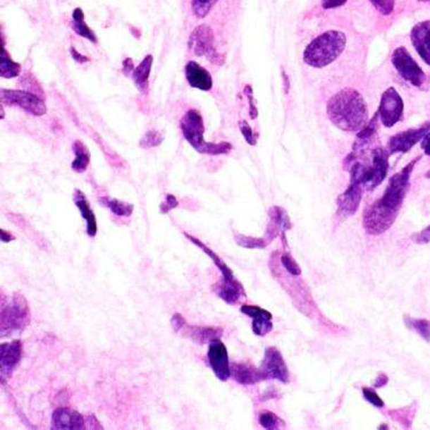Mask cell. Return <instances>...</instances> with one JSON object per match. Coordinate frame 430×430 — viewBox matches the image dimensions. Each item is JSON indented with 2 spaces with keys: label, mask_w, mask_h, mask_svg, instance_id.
<instances>
[{
  "label": "cell",
  "mask_w": 430,
  "mask_h": 430,
  "mask_svg": "<svg viewBox=\"0 0 430 430\" xmlns=\"http://www.w3.org/2000/svg\"><path fill=\"white\" fill-rule=\"evenodd\" d=\"M426 177H427V178L430 179V170H429V171L427 172V173H426Z\"/></svg>",
  "instance_id": "f5cc1de1"
},
{
  "label": "cell",
  "mask_w": 430,
  "mask_h": 430,
  "mask_svg": "<svg viewBox=\"0 0 430 430\" xmlns=\"http://www.w3.org/2000/svg\"><path fill=\"white\" fill-rule=\"evenodd\" d=\"M188 49L197 56H204L215 65H223L224 56L217 52L215 34L209 25H201L192 31L188 39Z\"/></svg>",
  "instance_id": "8992f818"
},
{
  "label": "cell",
  "mask_w": 430,
  "mask_h": 430,
  "mask_svg": "<svg viewBox=\"0 0 430 430\" xmlns=\"http://www.w3.org/2000/svg\"><path fill=\"white\" fill-rule=\"evenodd\" d=\"M412 240L414 242L419 243V245H426V243L430 242V225L428 228L419 232V233L414 234L412 237Z\"/></svg>",
  "instance_id": "7bdbcfd3"
},
{
  "label": "cell",
  "mask_w": 430,
  "mask_h": 430,
  "mask_svg": "<svg viewBox=\"0 0 430 430\" xmlns=\"http://www.w3.org/2000/svg\"><path fill=\"white\" fill-rule=\"evenodd\" d=\"M122 70H123V74L125 75V76L133 75V70H135V65H133V59H124L123 63H122Z\"/></svg>",
  "instance_id": "bcb514c9"
},
{
  "label": "cell",
  "mask_w": 430,
  "mask_h": 430,
  "mask_svg": "<svg viewBox=\"0 0 430 430\" xmlns=\"http://www.w3.org/2000/svg\"><path fill=\"white\" fill-rule=\"evenodd\" d=\"M180 129L184 138L197 153L206 154V155H224L232 151V145L230 142H223L216 144L204 140L203 117L195 109H190L183 116L180 121Z\"/></svg>",
  "instance_id": "277c9868"
},
{
  "label": "cell",
  "mask_w": 430,
  "mask_h": 430,
  "mask_svg": "<svg viewBox=\"0 0 430 430\" xmlns=\"http://www.w3.org/2000/svg\"><path fill=\"white\" fill-rule=\"evenodd\" d=\"M154 58L152 54L145 56L142 61L139 63L138 67L135 68L133 77V83L137 86V89L142 93L147 92L148 80L151 76L152 66H153Z\"/></svg>",
  "instance_id": "603a6c76"
},
{
  "label": "cell",
  "mask_w": 430,
  "mask_h": 430,
  "mask_svg": "<svg viewBox=\"0 0 430 430\" xmlns=\"http://www.w3.org/2000/svg\"><path fill=\"white\" fill-rule=\"evenodd\" d=\"M241 312L246 316L252 317V321H264V320H272V314L268 310L256 305H243L241 307Z\"/></svg>",
  "instance_id": "1f68e13d"
},
{
  "label": "cell",
  "mask_w": 430,
  "mask_h": 430,
  "mask_svg": "<svg viewBox=\"0 0 430 430\" xmlns=\"http://www.w3.org/2000/svg\"><path fill=\"white\" fill-rule=\"evenodd\" d=\"M404 113V102L400 93L395 87H389L384 91L380 102L378 114L381 123L386 128H393L402 120Z\"/></svg>",
  "instance_id": "9c48e42d"
},
{
  "label": "cell",
  "mask_w": 430,
  "mask_h": 430,
  "mask_svg": "<svg viewBox=\"0 0 430 430\" xmlns=\"http://www.w3.org/2000/svg\"><path fill=\"white\" fill-rule=\"evenodd\" d=\"M269 216H270V221L276 223L281 228V232H286L289 228H292V221H290L286 210L283 209V208L272 207L269 210Z\"/></svg>",
  "instance_id": "f546056e"
},
{
  "label": "cell",
  "mask_w": 430,
  "mask_h": 430,
  "mask_svg": "<svg viewBox=\"0 0 430 430\" xmlns=\"http://www.w3.org/2000/svg\"><path fill=\"white\" fill-rule=\"evenodd\" d=\"M219 0H192V10L199 19H204Z\"/></svg>",
  "instance_id": "d6a6232c"
},
{
  "label": "cell",
  "mask_w": 430,
  "mask_h": 430,
  "mask_svg": "<svg viewBox=\"0 0 430 430\" xmlns=\"http://www.w3.org/2000/svg\"><path fill=\"white\" fill-rule=\"evenodd\" d=\"M71 27L80 37L90 40L91 43L98 44V37L94 34V31L86 25L83 10L80 7L75 8L74 12H73V25H71Z\"/></svg>",
  "instance_id": "484cf974"
},
{
  "label": "cell",
  "mask_w": 430,
  "mask_h": 430,
  "mask_svg": "<svg viewBox=\"0 0 430 430\" xmlns=\"http://www.w3.org/2000/svg\"><path fill=\"white\" fill-rule=\"evenodd\" d=\"M259 373H261L263 381L264 380H279L283 383L289 382L288 367L283 360V355L277 348H266L264 360L259 367Z\"/></svg>",
  "instance_id": "30bf717a"
},
{
  "label": "cell",
  "mask_w": 430,
  "mask_h": 430,
  "mask_svg": "<svg viewBox=\"0 0 430 430\" xmlns=\"http://www.w3.org/2000/svg\"><path fill=\"white\" fill-rule=\"evenodd\" d=\"M391 62L403 80L415 87H421L426 82V74L405 47H397L391 56Z\"/></svg>",
  "instance_id": "52a82bcc"
},
{
  "label": "cell",
  "mask_w": 430,
  "mask_h": 430,
  "mask_svg": "<svg viewBox=\"0 0 430 430\" xmlns=\"http://www.w3.org/2000/svg\"><path fill=\"white\" fill-rule=\"evenodd\" d=\"M85 428V419L75 410L60 407L53 412L52 429L80 430Z\"/></svg>",
  "instance_id": "2e32d148"
},
{
  "label": "cell",
  "mask_w": 430,
  "mask_h": 430,
  "mask_svg": "<svg viewBox=\"0 0 430 430\" xmlns=\"http://www.w3.org/2000/svg\"><path fill=\"white\" fill-rule=\"evenodd\" d=\"M369 1L383 16H391L395 8V0H369Z\"/></svg>",
  "instance_id": "74e56055"
},
{
  "label": "cell",
  "mask_w": 430,
  "mask_h": 430,
  "mask_svg": "<svg viewBox=\"0 0 430 430\" xmlns=\"http://www.w3.org/2000/svg\"><path fill=\"white\" fill-rule=\"evenodd\" d=\"M171 326L176 333H179L186 326V320L180 314H175L171 318Z\"/></svg>",
  "instance_id": "ee69618b"
},
{
  "label": "cell",
  "mask_w": 430,
  "mask_h": 430,
  "mask_svg": "<svg viewBox=\"0 0 430 430\" xmlns=\"http://www.w3.org/2000/svg\"><path fill=\"white\" fill-rule=\"evenodd\" d=\"M30 321V307L25 296L16 293L12 297L1 305L0 331L1 336H10L13 333L22 332Z\"/></svg>",
  "instance_id": "5b68a950"
},
{
  "label": "cell",
  "mask_w": 430,
  "mask_h": 430,
  "mask_svg": "<svg viewBox=\"0 0 430 430\" xmlns=\"http://www.w3.org/2000/svg\"><path fill=\"white\" fill-rule=\"evenodd\" d=\"M179 206L178 200L175 195L172 194H168L166 197V200L161 203L160 212L161 214H168L171 210L176 209Z\"/></svg>",
  "instance_id": "b9f144b4"
},
{
  "label": "cell",
  "mask_w": 430,
  "mask_h": 430,
  "mask_svg": "<svg viewBox=\"0 0 430 430\" xmlns=\"http://www.w3.org/2000/svg\"><path fill=\"white\" fill-rule=\"evenodd\" d=\"M0 100L7 106H18L34 116L47 114V108L43 99L29 91L1 89Z\"/></svg>",
  "instance_id": "ba28073f"
},
{
  "label": "cell",
  "mask_w": 430,
  "mask_h": 430,
  "mask_svg": "<svg viewBox=\"0 0 430 430\" xmlns=\"http://www.w3.org/2000/svg\"><path fill=\"white\" fill-rule=\"evenodd\" d=\"M429 131L430 122H427L420 128L405 130V131L393 135L388 142V153H407L412 147H414L415 145L421 142Z\"/></svg>",
  "instance_id": "8fae6325"
},
{
  "label": "cell",
  "mask_w": 430,
  "mask_h": 430,
  "mask_svg": "<svg viewBox=\"0 0 430 430\" xmlns=\"http://www.w3.org/2000/svg\"><path fill=\"white\" fill-rule=\"evenodd\" d=\"M164 140V135L157 130H149L147 133L142 135V138L140 139V147L142 148H152L157 147L162 144Z\"/></svg>",
  "instance_id": "836d02e7"
},
{
  "label": "cell",
  "mask_w": 430,
  "mask_h": 430,
  "mask_svg": "<svg viewBox=\"0 0 430 430\" xmlns=\"http://www.w3.org/2000/svg\"><path fill=\"white\" fill-rule=\"evenodd\" d=\"M347 37L341 31L329 30L314 38L303 53V61L312 68H325L341 56Z\"/></svg>",
  "instance_id": "3957f363"
},
{
  "label": "cell",
  "mask_w": 430,
  "mask_h": 430,
  "mask_svg": "<svg viewBox=\"0 0 430 430\" xmlns=\"http://www.w3.org/2000/svg\"><path fill=\"white\" fill-rule=\"evenodd\" d=\"M234 240L239 246L248 249H263L269 246V243H270V241L265 238L248 237L243 234H235Z\"/></svg>",
  "instance_id": "4dcf8cb0"
},
{
  "label": "cell",
  "mask_w": 430,
  "mask_h": 430,
  "mask_svg": "<svg viewBox=\"0 0 430 430\" xmlns=\"http://www.w3.org/2000/svg\"><path fill=\"white\" fill-rule=\"evenodd\" d=\"M421 147L424 149V154L430 156V131L426 135L422 140H421Z\"/></svg>",
  "instance_id": "c3c4849f"
},
{
  "label": "cell",
  "mask_w": 430,
  "mask_h": 430,
  "mask_svg": "<svg viewBox=\"0 0 430 430\" xmlns=\"http://www.w3.org/2000/svg\"><path fill=\"white\" fill-rule=\"evenodd\" d=\"M281 263H283V268L286 269L292 276H301V266L288 252H285L281 255Z\"/></svg>",
  "instance_id": "d590c367"
},
{
  "label": "cell",
  "mask_w": 430,
  "mask_h": 430,
  "mask_svg": "<svg viewBox=\"0 0 430 430\" xmlns=\"http://www.w3.org/2000/svg\"><path fill=\"white\" fill-rule=\"evenodd\" d=\"M243 92H245V96L247 97V100H248L249 116H250L252 120H256L258 116V109L257 107H256L255 98H254V91H252V85L245 86Z\"/></svg>",
  "instance_id": "f35d334b"
},
{
  "label": "cell",
  "mask_w": 430,
  "mask_h": 430,
  "mask_svg": "<svg viewBox=\"0 0 430 430\" xmlns=\"http://www.w3.org/2000/svg\"><path fill=\"white\" fill-rule=\"evenodd\" d=\"M363 395L364 398L367 402L371 403L375 407H382L384 405V402L381 400V397L379 396L378 393L374 389H372V388L364 387Z\"/></svg>",
  "instance_id": "60d3db41"
},
{
  "label": "cell",
  "mask_w": 430,
  "mask_h": 430,
  "mask_svg": "<svg viewBox=\"0 0 430 430\" xmlns=\"http://www.w3.org/2000/svg\"><path fill=\"white\" fill-rule=\"evenodd\" d=\"M347 1L348 0H323L321 5L325 10H332V8H336V7L343 6Z\"/></svg>",
  "instance_id": "f6af8a7d"
},
{
  "label": "cell",
  "mask_w": 430,
  "mask_h": 430,
  "mask_svg": "<svg viewBox=\"0 0 430 430\" xmlns=\"http://www.w3.org/2000/svg\"><path fill=\"white\" fill-rule=\"evenodd\" d=\"M182 331L185 338H191L192 341L199 344H210L216 340H221V335H223V329L219 327L190 326L188 324Z\"/></svg>",
  "instance_id": "d6986e66"
},
{
  "label": "cell",
  "mask_w": 430,
  "mask_h": 430,
  "mask_svg": "<svg viewBox=\"0 0 430 430\" xmlns=\"http://www.w3.org/2000/svg\"><path fill=\"white\" fill-rule=\"evenodd\" d=\"M208 360L217 379L221 381H228L231 378L230 360L226 345L221 340H216L209 344Z\"/></svg>",
  "instance_id": "4fadbf2b"
},
{
  "label": "cell",
  "mask_w": 430,
  "mask_h": 430,
  "mask_svg": "<svg viewBox=\"0 0 430 430\" xmlns=\"http://www.w3.org/2000/svg\"><path fill=\"white\" fill-rule=\"evenodd\" d=\"M388 381H389V379H388L387 375L380 374L378 378H376V381L374 382L373 386H374L375 388H381L383 387V386H386V384L388 383Z\"/></svg>",
  "instance_id": "681fc988"
},
{
  "label": "cell",
  "mask_w": 430,
  "mask_h": 430,
  "mask_svg": "<svg viewBox=\"0 0 430 430\" xmlns=\"http://www.w3.org/2000/svg\"><path fill=\"white\" fill-rule=\"evenodd\" d=\"M100 202L104 206L107 207L108 209L111 210L113 214L117 216H122V217H130L133 215L135 207L131 203L123 202V201L117 200V199H113V197H102Z\"/></svg>",
  "instance_id": "83f0119b"
},
{
  "label": "cell",
  "mask_w": 430,
  "mask_h": 430,
  "mask_svg": "<svg viewBox=\"0 0 430 430\" xmlns=\"http://www.w3.org/2000/svg\"><path fill=\"white\" fill-rule=\"evenodd\" d=\"M21 74V65L13 61L10 54L5 49V43L1 38V49H0V76L3 78H16Z\"/></svg>",
  "instance_id": "d4e9b609"
},
{
  "label": "cell",
  "mask_w": 430,
  "mask_h": 430,
  "mask_svg": "<svg viewBox=\"0 0 430 430\" xmlns=\"http://www.w3.org/2000/svg\"><path fill=\"white\" fill-rule=\"evenodd\" d=\"M73 151L75 153V160L71 163V169L77 173H82L86 171L91 162V155H90L89 148L86 147L85 144L80 140L73 144Z\"/></svg>",
  "instance_id": "4316f807"
},
{
  "label": "cell",
  "mask_w": 430,
  "mask_h": 430,
  "mask_svg": "<svg viewBox=\"0 0 430 430\" xmlns=\"http://www.w3.org/2000/svg\"><path fill=\"white\" fill-rule=\"evenodd\" d=\"M70 54L73 59H74V61H76L77 63H86V62L90 61V59L87 56L80 54L75 47H70Z\"/></svg>",
  "instance_id": "7dc6e473"
},
{
  "label": "cell",
  "mask_w": 430,
  "mask_h": 430,
  "mask_svg": "<svg viewBox=\"0 0 430 430\" xmlns=\"http://www.w3.org/2000/svg\"><path fill=\"white\" fill-rule=\"evenodd\" d=\"M258 421L265 429H278L280 427L279 418L270 411H262L258 415Z\"/></svg>",
  "instance_id": "e575fe53"
},
{
  "label": "cell",
  "mask_w": 430,
  "mask_h": 430,
  "mask_svg": "<svg viewBox=\"0 0 430 430\" xmlns=\"http://www.w3.org/2000/svg\"><path fill=\"white\" fill-rule=\"evenodd\" d=\"M22 343L19 340L4 342L0 345V374L3 382L12 376L21 362Z\"/></svg>",
  "instance_id": "5bb4252c"
},
{
  "label": "cell",
  "mask_w": 430,
  "mask_h": 430,
  "mask_svg": "<svg viewBox=\"0 0 430 430\" xmlns=\"http://www.w3.org/2000/svg\"><path fill=\"white\" fill-rule=\"evenodd\" d=\"M252 332L254 334L258 335V336H265L274 328V324L272 320L269 321H252Z\"/></svg>",
  "instance_id": "ab89813d"
},
{
  "label": "cell",
  "mask_w": 430,
  "mask_h": 430,
  "mask_svg": "<svg viewBox=\"0 0 430 430\" xmlns=\"http://www.w3.org/2000/svg\"><path fill=\"white\" fill-rule=\"evenodd\" d=\"M419 1H422V3H427V1H430V0H419Z\"/></svg>",
  "instance_id": "db71d44e"
},
{
  "label": "cell",
  "mask_w": 430,
  "mask_h": 430,
  "mask_svg": "<svg viewBox=\"0 0 430 430\" xmlns=\"http://www.w3.org/2000/svg\"><path fill=\"white\" fill-rule=\"evenodd\" d=\"M239 128L247 144L255 146L257 144V135L252 131V126L247 123V121H240Z\"/></svg>",
  "instance_id": "8d00e7d4"
},
{
  "label": "cell",
  "mask_w": 430,
  "mask_h": 430,
  "mask_svg": "<svg viewBox=\"0 0 430 430\" xmlns=\"http://www.w3.org/2000/svg\"><path fill=\"white\" fill-rule=\"evenodd\" d=\"M214 289L223 301L231 305H235L240 301V298L246 296L245 288L235 278L231 280L223 278L221 283H217Z\"/></svg>",
  "instance_id": "ffe728a7"
},
{
  "label": "cell",
  "mask_w": 430,
  "mask_h": 430,
  "mask_svg": "<svg viewBox=\"0 0 430 430\" xmlns=\"http://www.w3.org/2000/svg\"><path fill=\"white\" fill-rule=\"evenodd\" d=\"M404 323L410 329L418 333L424 341L430 342V320L417 319L410 316H404Z\"/></svg>",
  "instance_id": "f1b7e54d"
},
{
  "label": "cell",
  "mask_w": 430,
  "mask_h": 430,
  "mask_svg": "<svg viewBox=\"0 0 430 430\" xmlns=\"http://www.w3.org/2000/svg\"><path fill=\"white\" fill-rule=\"evenodd\" d=\"M74 202L80 210V215L86 221V233L91 238H94L98 233V224H97L96 215L91 209L89 201L86 199L85 194L80 190H75Z\"/></svg>",
  "instance_id": "44dd1931"
},
{
  "label": "cell",
  "mask_w": 430,
  "mask_h": 430,
  "mask_svg": "<svg viewBox=\"0 0 430 430\" xmlns=\"http://www.w3.org/2000/svg\"><path fill=\"white\" fill-rule=\"evenodd\" d=\"M0 234H1V241H3V242H11V241H14V240H16V237H14L12 233L7 232V231L4 230V228H1V231H0Z\"/></svg>",
  "instance_id": "f907efd6"
},
{
  "label": "cell",
  "mask_w": 430,
  "mask_h": 430,
  "mask_svg": "<svg viewBox=\"0 0 430 430\" xmlns=\"http://www.w3.org/2000/svg\"><path fill=\"white\" fill-rule=\"evenodd\" d=\"M412 45L430 67V20L419 22L411 30Z\"/></svg>",
  "instance_id": "e0dca14e"
},
{
  "label": "cell",
  "mask_w": 430,
  "mask_h": 430,
  "mask_svg": "<svg viewBox=\"0 0 430 430\" xmlns=\"http://www.w3.org/2000/svg\"><path fill=\"white\" fill-rule=\"evenodd\" d=\"M185 76H186L188 84L193 89L208 92L214 86V80H212L209 71L199 65L197 62H188V65L185 67Z\"/></svg>",
  "instance_id": "ac0fdd59"
},
{
  "label": "cell",
  "mask_w": 430,
  "mask_h": 430,
  "mask_svg": "<svg viewBox=\"0 0 430 430\" xmlns=\"http://www.w3.org/2000/svg\"><path fill=\"white\" fill-rule=\"evenodd\" d=\"M231 376L243 386H252L263 381L259 369H255L249 364L233 363L231 365Z\"/></svg>",
  "instance_id": "7402d4cb"
},
{
  "label": "cell",
  "mask_w": 430,
  "mask_h": 430,
  "mask_svg": "<svg viewBox=\"0 0 430 430\" xmlns=\"http://www.w3.org/2000/svg\"><path fill=\"white\" fill-rule=\"evenodd\" d=\"M283 82H285V91H286V93H288L289 80H288V76H287V74H285V71H283Z\"/></svg>",
  "instance_id": "816d5d0a"
},
{
  "label": "cell",
  "mask_w": 430,
  "mask_h": 430,
  "mask_svg": "<svg viewBox=\"0 0 430 430\" xmlns=\"http://www.w3.org/2000/svg\"><path fill=\"white\" fill-rule=\"evenodd\" d=\"M364 190V185L360 180L350 179L349 188L338 197V215L343 217L354 216L360 208Z\"/></svg>",
  "instance_id": "9a60e30c"
},
{
  "label": "cell",
  "mask_w": 430,
  "mask_h": 430,
  "mask_svg": "<svg viewBox=\"0 0 430 430\" xmlns=\"http://www.w3.org/2000/svg\"><path fill=\"white\" fill-rule=\"evenodd\" d=\"M389 153L387 149L378 148L373 152L372 166L366 169L365 178H364V188L367 191H373L374 188L381 185L389 170Z\"/></svg>",
  "instance_id": "7c38bea8"
},
{
  "label": "cell",
  "mask_w": 430,
  "mask_h": 430,
  "mask_svg": "<svg viewBox=\"0 0 430 430\" xmlns=\"http://www.w3.org/2000/svg\"><path fill=\"white\" fill-rule=\"evenodd\" d=\"M420 159L417 157L393 175L381 199L364 212L363 225L367 233L379 235L389 230L395 223L409 190L412 172Z\"/></svg>",
  "instance_id": "6da1fadb"
},
{
  "label": "cell",
  "mask_w": 430,
  "mask_h": 430,
  "mask_svg": "<svg viewBox=\"0 0 430 430\" xmlns=\"http://www.w3.org/2000/svg\"><path fill=\"white\" fill-rule=\"evenodd\" d=\"M327 116L336 128L345 133H357L369 122L365 99L355 89H343L327 102Z\"/></svg>",
  "instance_id": "7a4b0ae2"
},
{
  "label": "cell",
  "mask_w": 430,
  "mask_h": 430,
  "mask_svg": "<svg viewBox=\"0 0 430 430\" xmlns=\"http://www.w3.org/2000/svg\"><path fill=\"white\" fill-rule=\"evenodd\" d=\"M184 235L185 237L188 238V239L190 240L192 243H194L195 246L199 247L201 250H203V252H206L207 255L211 258L214 263H215L216 266H217V268L219 269V271H221L224 279L231 280L235 278L234 277L233 271L228 268V264H226V263H225V262L223 261V259H221V258L219 257V256L217 255L214 250H211L209 247L206 246V245H204V243H203L200 239H197V238L193 237V235L188 233H184Z\"/></svg>",
  "instance_id": "cb8c5ba5"
}]
</instances>
